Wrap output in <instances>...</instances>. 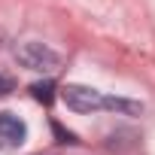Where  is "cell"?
Wrapping results in <instances>:
<instances>
[{
	"instance_id": "cell-1",
	"label": "cell",
	"mask_w": 155,
	"mask_h": 155,
	"mask_svg": "<svg viewBox=\"0 0 155 155\" xmlns=\"http://www.w3.org/2000/svg\"><path fill=\"white\" fill-rule=\"evenodd\" d=\"M15 61L25 70H34V73H55L61 67V55L55 49H49L46 43H37V40L18 43L15 46Z\"/></svg>"
},
{
	"instance_id": "cell-2",
	"label": "cell",
	"mask_w": 155,
	"mask_h": 155,
	"mask_svg": "<svg viewBox=\"0 0 155 155\" xmlns=\"http://www.w3.org/2000/svg\"><path fill=\"white\" fill-rule=\"evenodd\" d=\"M61 101L73 113H97V110H107V94H101L97 88H88V85H64L61 88Z\"/></svg>"
},
{
	"instance_id": "cell-3",
	"label": "cell",
	"mask_w": 155,
	"mask_h": 155,
	"mask_svg": "<svg viewBox=\"0 0 155 155\" xmlns=\"http://www.w3.org/2000/svg\"><path fill=\"white\" fill-rule=\"evenodd\" d=\"M0 140H6L9 146H21L28 140V125L15 113H0Z\"/></svg>"
},
{
	"instance_id": "cell-4",
	"label": "cell",
	"mask_w": 155,
	"mask_h": 155,
	"mask_svg": "<svg viewBox=\"0 0 155 155\" xmlns=\"http://www.w3.org/2000/svg\"><path fill=\"white\" fill-rule=\"evenodd\" d=\"M31 94H34V101H40V104H52L55 101V82L52 79H43V82H34L31 85Z\"/></svg>"
},
{
	"instance_id": "cell-5",
	"label": "cell",
	"mask_w": 155,
	"mask_h": 155,
	"mask_svg": "<svg viewBox=\"0 0 155 155\" xmlns=\"http://www.w3.org/2000/svg\"><path fill=\"white\" fill-rule=\"evenodd\" d=\"M52 131H55V137H58V143H76V134H70V131H64L58 122H52Z\"/></svg>"
},
{
	"instance_id": "cell-6",
	"label": "cell",
	"mask_w": 155,
	"mask_h": 155,
	"mask_svg": "<svg viewBox=\"0 0 155 155\" xmlns=\"http://www.w3.org/2000/svg\"><path fill=\"white\" fill-rule=\"evenodd\" d=\"M6 91H12V79H6V76L0 73V97H3Z\"/></svg>"
}]
</instances>
